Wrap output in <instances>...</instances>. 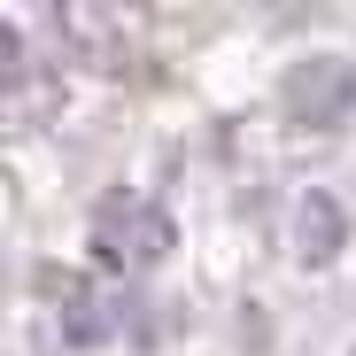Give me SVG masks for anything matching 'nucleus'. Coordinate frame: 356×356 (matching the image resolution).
I'll use <instances>...</instances> for the list:
<instances>
[{
    "label": "nucleus",
    "instance_id": "1",
    "mask_svg": "<svg viewBox=\"0 0 356 356\" xmlns=\"http://www.w3.org/2000/svg\"><path fill=\"white\" fill-rule=\"evenodd\" d=\"M93 256L108 271H140V264L170 256V217L147 194H108L101 217H93Z\"/></svg>",
    "mask_w": 356,
    "mask_h": 356
},
{
    "label": "nucleus",
    "instance_id": "2",
    "mask_svg": "<svg viewBox=\"0 0 356 356\" xmlns=\"http://www.w3.org/2000/svg\"><path fill=\"white\" fill-rule=\"evenodd\" d=\"M286 116L310 132H341L356 116V70L341 63V54H302V63H286V86H279Z\"/></svg>",
    "mask_w": 356,
    "mask_h": 356
},
{
    "label": "nucleus",
    "instance_id": "3",
    "mask_svg": "<svg viewBox=\"0 0 356 356\" xmlns=\"http://www.w3.org/2000/svg\"><path fill=\"white\" fill-rule=\"evenodd\" d=\"M341 248H348V209H341L325 186H310L302 202H294V256H302L310 271H325Z\"/></svg>",
    "mask_w": 356,
    "mask_h": 356
},
{
    "label": "nucleus",
    "instance_id": "4",
    "mask_svg": "<svg viewBox=\"0 0 356 356\" xmlns=\"http://www.w3.org/2000/svg\"><path fill=\"white\" fill-rule=\"evenodd\" d=\"M63 325H70V341H78V348H93V341L108 333V318H101L93 302H70V310H63Z\"/></svg>",
    "mask_w": 356,
    "mask_h": 356
}]
</instances>
